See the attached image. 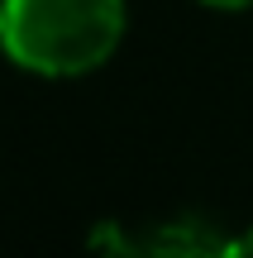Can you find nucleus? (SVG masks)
I'll return each instance as SVG.
<instances>
[{"instance_id":"1","label":"nucleus","mask_w":253,"mask_h":258,"mask_svg":"<svg viewBox=\"0 0 253 258\" xmlns=\"http://www.w3.org/2000/svg\"><path fill=\"white\" fill-rule=\"evenodd\" d=\"M124 38V0H5V53L38 77L101 67Z\"/></svg>"},{"instance_id":"3","label":"nucleus","mask_w":253,"mask_h":258,"mask_svg":"<svg viewBox=\"0 0 253 258\" xmlns=\"http://www.w3.org/2000/svg\"><path fill=\"white\" fill-rule=\"evenodd\" d=\"M229 258H253V230L239 234V239H229Z\"/></svg>"},{"instance_id":"4","label":"nucleus","mask_w":253,"mask_h":258,"mask_svg":"<svg viewBox=\"0 0 253 258\" xmlns=\"http://www.w3.org/2000/svg\"><path fill=\"white\" fill-rule=\"evenodd\" d=\"M206 5H215V10H248L253 0H206Z\"/></svg>"},{"instance_id":"5","label":"nucleus","mask_w":253,"mask_h":258,"mask_svg":"<svg viewBox=\"0 0 253 258\" xmlns=\"http://www.w3.org/2000/svg\"><path fill=\"white\" fill-rule=\"evenodd\" d=\"M0 48H5V0H0Z\"/></svg>"},{"instance_id":"2","label":"nucleus","mask_w":253,"mask_h":258,"mask_svg":"<svg viewBox=\"0 0 253 258\" xmlns=\"http://www.w3.org/2000/svg\"><path fill=\"white\" fill-rule=\"evenodd\" d=\"M96 258H229V239H220L201 220H172L148 230L105 225L96 234Z\"/></svg>"}]
</instances>
